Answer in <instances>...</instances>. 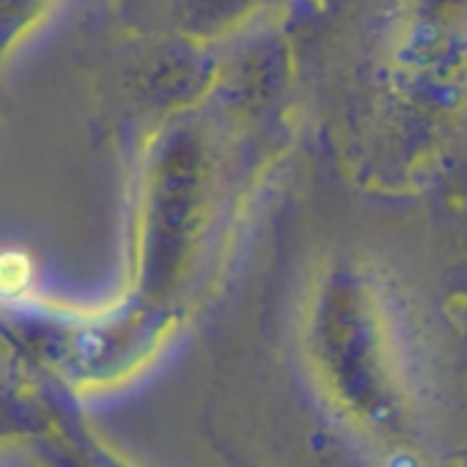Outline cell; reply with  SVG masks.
<instances>
[{
	"mask_svg": "<svg viewBox=\"0 0 467 467\" xmlns=\"http://www.w3.org/2000/svg\"><path fill=\"white\" fill-rule=\"evenodd\" d=\"M31 284V262L28 256L17 254V251H9L4 256V262H0V286H4V292L9 297L26 292Z\"/></svg>",
	"mask_w": 467,
	"mask_h": 467,
	"instance_id": "1",
	"label": "cell"
}]
</instances>
